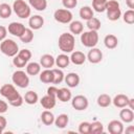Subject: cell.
I'll list each match as a JSON object with an SVG mask.
<instances>
[{"mask_svg": "<svg viewBox=\"0 0 134 134\" xmlns=\"http://www.w3.org/2000/svg\"><path fill=\"white\" fill-rule=\"evenodd\" d=\"M28 25L29 28L32 30H38L43 27L44 25V18L40 15H34L28 18Z\"/></svg>", "mask_w": 134, "mask_h": 134, "instance_id": "7c38bea8", "label": "cell"}, {"mask_svg": "<svg viewBox=\"0 0 134 134\" xmlns=\"http://www.w3.org/2000/svg\"><path fill=\"white\" fill-rule=\"evenodd\" d=\"M13 13V8L7 3H0V18L7 19L10 17Z\"/></svg>", "mask_w": 134, "mask_h": 134, "instance_id": "1f68e13d", "label": "cell"}, {"mask_svg": "<svg viewBox=\"0 0 134 134\" xmlns=\"http://www.w3.org/2000/svg\"><path fill=\"white\" fill-rule=\"evenodd\" d=\"M79 15H80V17H81L82 20L87 21V20L91 19L92 17H94V10L92 9L91 6H89V5H85V6H82V7L80 8Z\"/></svg>", "mask_w": 134, "mask_h": 134, "instance_id": "cb8c5ba5", "label": "cell"}, {"mask_svg": "<svg viewBox=\"0 0 134 134\" xmlns=\"http://www.w3.org/2000/svg\"><path fill=\"white\" fill-rule=\"evenodd\" d=\"M21 42L27 44V43H30L32 40H34V31L32 29L30 28H25V30L23 31V34L21 35V37L19 38Z\"/></svg>", "mask_w": 134, "mask_h": 134, "instance_id": "e575fe53", "label": "cell"}, {"mask_svg": "<svg viewBox=\"0 0 134 134\" xmlns=\"http://www.w3.org/2000/svg\"><path fill=\"white\" fill-rule=\"evenodd\" d=\"M40 65L44 69H51L54 66V58L50 53H45L40 58Z\"/></svg>", "mask_w": 134, "mask_h": 134, "instance_id": "2e32d148", "label": "cell"}, {"mask_svg": "<svg viewBox=\"0 0 134 134\" xmlns=\"http://www.w3.org/2000/svg\"><path fill=\"white\" fill-rule=\"evenodd\" d=\"M86 59L91 64H98L103 60V52H102L100 49H98L96 47H92L88 51V53L86 55Z\"/></svg>", "mask_w": 134, "mask_h": 134, "instance_id": "9c48e42d", "label": "cell"}, {"mask_svg": "<svg viewBox=\"0 0 134 134\" xmlns=\"http://www.w3.org/2000/svg\"><path fill=\"white\" fill-rule=\"evenodd\" d=\"M104 44L106 46V48L108 49H114L117 47L118 45V39L115 35L113 34H109L104 38Z\"/></svg>", "mask_w": 134, "mask_h": 134, "instance_id": "7402d4cb", "label": "cell"}, {"mask_svg": "<svg viewBox=\"0 0 134 134\" xmlns=\"http://www.w3.org/2000/svg\"><path fill=\"white\" fill-rule=\"evenodd\" d=\"M127 107L131 110H134V98H129V102H128V105Z\"/></svg>", "mask_w": 134, "mask_h": 134, "instance_id": "681fc988", "label": "cell"}, {"mask_svg": "<svg viewBox=\"0 0 134 134\" xmlns=\"http://www.w3.org/2000/svg\"><path fill=\"white\" fill-rule=\"evenodd\" d=\"M53 18L59 23L69 24L72 21V19H73V15L70 12V9H67V8H58L53 13Z\"/></svg>", "mask_w": 134, "mask_h": 134, "instance_id": "8992f818", "label": "cell"}, {"mask_svg": "<svg viewBox=\"0 0 134 134\" xmlns=\"http://www.w3.org/2000/svg\"><path fill=\"white\" fill-rule=\"evenodd\" d=\"M86 25H87V27H88L89 30H95V31H97L100 28L102 23H100V21H99L98 18L92 17L91 19H89V20L86 21Z\"/></svg>", "mask_w": 134, "mask_h": 134, "instance_id": "d6a6232c", "label": "cell"}, {"mask_svg": "<svg viewBox=\"0 0 134 134\" xmlns=\"http://www.w3.org/2000/svg\"><path fill=\"white\" fill-rule=\"evenodd\" d=\"M96 103L99 107L102 108H107L109 107L111 104H112V98L109 94H106V93H103V94H99L97 96V99H96Z\"/></svg>", "mask_w": 134, "mask_h": 134, "instance_id": "f546056e", "label": "cell"}, {"mask_svg": "<svg viewBox=\"0 0 134 134\" xmlns=\"http://www.w3.org/2000/svg\"><path fill=\"white\" fill-rule=\"evenodd\" d=\"M25 28H26L25 25L21 22H12L7 26V31L13 36L20 38L21 35L23 34V31L25 30Z\"/></svg>", "mask_w": 134, "mask_h": 134, "instance_id": "8fae6325", "label": "cell"}, {"mask_svg": "<svg viewBox=\"0 0 134 134\" xmlns=\"http://www.w3.org/2000/svg\"><path fill=\"white\" fill-rule=\"evenodd\" d=\"M28 62H26L25 60H23L22 58H20L18 54H16L14 58H13V65L17 68H23L27 65Z\"/></svg>", "mask_w": 134, "mask_h": 134, "instance_id": "f35d334b", "label": "cell"}, {"mask_svg": "<svg viewBox=\"0 0 134 134\" xmlns=\"http://www.w3.org/2000/svg\"><path fill=\"white\" fill-rule=\"evenodd\" d=\"M58 46L60 50L64 53H71L75 47L74 36L70 32H63L60 35L58 40Z\"/></svg>", "mask_w": 134, "mask_h": 134, "instance_id": "6da1fadb", "label": "cell"}, {"mask_svg": "<svg viewBox=\"0 0 134 134\" xmlns=\"http://www.w3.org/2000/svg\"><path fill=\"white\" fill-rule=\"evenodd\" d=\"M23 103H24V98H23V96L21 95V94H19L16 98H14L13 100H10V102H8V104L10 105V106H13V107H21L22 105H23Z\"/></svg>", "mask_w": 134, "mask_h": 134, "instance_id": "b9f144b4", "label": "cell"}, {"mask_svg": "<svg viewBox=\"0 0 134 134\" xmlns=\"http://www.w3.org/2000/svg\"><path fill=\"white\" fill-rule=\"evenodd\" d=\"M7 32H8L7 31V27L0 25V42H2L4 39H6Z\"/></svg>", "mask_w": 134, "mask_h": 134, "instance_id": "f6af8a7d", "label": "cell"}, {"mask_svg": "<svg viewBox=\"0 0 134 134\" xmlns=\"http://www.w3.org/2000/svg\"><path fill=\"white\" fill-rule=\"evenodd\" d=\"M70 64V58L67 53H61L59 54L57 58H54V65H57L58 68L64 69L66 67H68V65Z\"/></svg>", "mask_w": 134, "mask_h": 134, "instance_id": "ac0fdd59", "label": "cell"}, {"mask_svg": "<svg viewBox=\"0 0 134 134\" xmlns=\"http://www.w3.org/2000/svg\"><path fill=\"white\" fill-rule=\"evenodd\" d=\"M116 8H120L118 1H116V0H108L107 1L105 10H111V9H116Z\"/></svg>", "mask_w": 134, "mask_h": 134, "instance_id": "7bdbcfd3", "label": "cell"}, {"mask_svg": "<svg viewBox=\"0 0 134 134\" xmlns=\"http://www.w3.org/2000/svg\"><path fill=\"white\" fill-rule=\"evenodd\" d=\"M39 79L44 84H52L53 81V73L52 69H44L39 73Z\"/></svg>", "mask_w": 134, "mask_h": 134, "instance_id": "484cf974", "label": "cell"}, {"mask_svg": "<svg viewBox=\"0 0 134 134\" xmlns=\"http://www.w3.org/2000/svg\"><path fill=\"white\" fill-rule=\"evenodd\" d=\"M69 30H70V34H72L73 36L81 35L84 31V24H83V22L80 21V20H72L69 23Z\"/></svg>", "mask_w": 134, "mask_h": 134, "instance_id": "ffe728a7", "label": "cell"}, {"mask_svg": "<svg viewBox=\"0 0 134 134\" xmlns=\"http://www.w3.org/2000/svg\"><path fill=\"white\" fill-rule=\"evenodd\" d=\"M12 8L14 13L17 15V17H19L20 19H27L30 17L31 7L24 0H15Z\"/></svg>", "mask_w": 134, "mask_h": 134, "instance_id": "7a4b0ae2", "label": "cell"}, {"mask_svg": "<svg viewBox=\"0 0 134 134\" xmlns=\"http://www.w3.org/2000/svg\"><path fill=\"white\" fill-rule=\"evenodd\" d=\"M81 134H90V122L89 121H82L77 128Z\"/></svg>", "mask_w": 134, "mask_h": 134, "instance_id": "ab89813d", "label": "cell"}, {"mask_svg": "<svg viewBox=\"0 0 134 134\" xmlns=\"http://www.w3.org/2000/svg\"><path fill=\"white\" fill-rule=\"evenodd\" d=\"M126 133H128V134H134V127L133 126H129L126 129Z\"/></svg>", "mask_w": 134, "mask_h": 134, "instance_id": "816d5d0a", "label": "cell"}, {"mask_svg": "<svg viewBox=\"0 0 134 134\" xmlns=\"http://www.w3.org/2000/svg\"><path fill=\"white\" fill-rule=\"evenodd\" d=\"M12 81H13V84L15 86H17L19 88H22V89L28 87V85H29V76H28V74L25 71L21 70V69L16 70L13 73Z\"/></svg>", "mask_w": 134, "mask_h": 134, "instance_id": "5b68a950", "label": "cell"}, {"mask_svg": "<svg viewBox=\"0 0 134 134\" xmlns=\"http://www.w3.org/2000/svg\"><path fill=\"white\" fill-rule=\"evenodd\" d=\"M17 54H18L20 58H22L23 60H25L26 62H28V61L31 59V51H30L29 49H26V48L20 49Z\"/></svg>", "mask_w": 134, "mask_h": 134, "instance_id": "60d3db41", "label": "cell"}, {"mask_svg": "<svg viewBox=\"0 0 134 134\" xmlns=\"http://www.w3.org/2000/svg\"><path fill=\"white\" fill-rule=\"evenodd\" d=\"M108 0H92V9L96 13H103L106 9Z\"/></svg>", "mask_w": 134, "mask_h": 134, "instance_id": "836d02e7", "label": "cell"}, {"mask_svg": "<svg viewBox=\"0 0 134 134\" xmlns=\"http://www.w3.org/2000/svg\"><path fill=\"white\" fill-rule=\"evenodd\" d=\"M129 96L126 95V94H122V93H119L117 95H115L113 98H112V104L116 107V108H125L127 107L128 105V102H129Z\"/></svg>", "mask_w": 134, "mask_h": 134, "instance_id": "e0dca14e", "label": "cell"}, {"mask_svg": "<svg viewBox=\"0 0 134 134\" xmlns=\"http://www.w3.org/2000/svg\"><path fill=\"white\" fill-rule=\"evenodd\" d=\"M106 12H107V18L110 21H117L121 17V10H120V8L106 10Z\"/></svg>", "mask_w": 134, "mask_h": 134, "instance_id": "8d00e7d4", "label": "cell"}, {"mask_svg": "<svg viewBox=\"0 0 134 134\" xmlns=\"http://www.w3.org/2000/svg\"><path fill=\"white\" fill-rule=\"evenodd\" d=\"M58 89H59V88H57L55 86H50V87L47 88V94H48V95H51V96H53V97L57 98Z\"/></svg>", "mask_w": 134, "mask_h": 134, "instance_id": "bcb514c9", "label": "cell"}, {"mask_svg": "<svg viewBox=\"0 0 134 134\" xmlns=\"http://www.w3.org/2000/svg\"><path fill=\"white\" fill-rule=\"evenodd\" d=\"M0 94L7 102H10L14 98H16L20 93L17 91L15 85H13V84H4L3 86L0 87Z\"/></svg>", "mask_w": 134, "mask_h": 134, "instance_id": "52a82bcc", "label": "cell"}, {"mask_svg": "<svg viewBox=\"0 0 134 134\" xmlns=\"http://www.w3.org/2000/svg\"><path fill=\"white\" fill-rule=\"evenodd\" d=\"M69 122V116L68 114L66 113H61L59 114L55 118H54V126L58 128V129H64L66 128V126L68 125Z\"/></svg>", "mask_w": 134, "mask_h": 134, "instance_id": "603a6c76", "label": "cell"}, {"mask_svg": "<svg viewBox=\"0 0 134 134\" xmlns=\"http://www.w3.org/2000/svg\"><path fill=\"white\" fill-rule=\"evenodd\" d=\"M104 132V126L100 121L95 120L90 122V134H100Z\"/></svg>", "mask_w": 134, "mask_h": 134, "instance_id": "d590c367", "label": "cell"}, {"mask_svg": "<svg viewBox=\"0 0 134 134\" xmlns=\"http://www.w3.org/2000/svg\"><path fill=\"white\" fill-rule=\"evenodd\" d=\"M107 129L110 134H121L125 131L124 122L118 119H112L111 121H109Z\"/></svg>", "mask_w": 134, "mask_h": 134, "instance_id": "30bf717a", "label": "cell"}, {"mask_svg": "<svg viewBox=\"0 0 134 134\" xmlns=\"http://www.w3.org/2000/svg\"><path fill=\"white\" fill-rule=\"evenodd\" d=\"M69 58H70V62L74 65H83L87 61L86 54L80 50H75V51L73 50Z\"/></svg>", "mask_w": 134, "mask_h": 134, "instance_id": "9a60e30c", "label": "cell"}, {"mask_svg": "<svg viewBox=\"0 0 134 134\" xmlns=\"http://www.w3.org/2000/svg\"><path fill=\"white\" fill-rule=\"evenodd\" d=\"M39 102H40L41 106H42L44 109H46V110H50V109H52V108L55 107L57 98L53 97V96H51V95L46 94V95H44Z\"/></svg>", "mask_w": 134, "mask_h": 134, "instance_id": "d6986e66", "label": "cell"}, {"mask_svg": "<svg viewBox=\"0 0 134 134\" xmlns=\"http://www.w3.org/2000/svg\"><path fill=\"white\" fill-rule=\"evenodd\" d=\"M71 106L74 110L76 111H84L88 108L89 106V100L85 95L79 94L75 95L74 97H71Z\"/></svg>", "mask_w": 134, "mask_h": 134, "instance_id": "ba28073f", "label": "cell"}, {"mask_svg": "<svg viewBox=\"0 0 134 134\" xmlns=\"http://www.w3.org/2000/svg\"><path fill=\"white\" fill-rule=\"evenodd\" d=\"M80 81H81L80 75L76 72H69L64 77V82L67 84L68 88H75V87H77L79 84H80Z\"/></svg>", "mask_w": 134, "mask_h": 134, "instance_id": "4fadbf2b", "label": "cell"}, {"mask_svg": "<svg viewBox=\"0 0 134 134\" xmlns=\"http://www.w3.org/2000/svg\"><path fill=\"white\" fill-rule=\"evenodd\" d=\"M54 118L55 116L53 115V113L50 110H44L41 113V121L45 125V126H51L54 122Z\"/></svg>", "mask_w": 134, "mask_h": 134, "instance_id": "4316f807", "label": "cell"}, {"mask_svg": "<svg viewBox=\"0 0 134 134\" xmlns=\"http://www.w3.org/2000/svg\"><path fill=\"white\" fill-rule=\"evenodd\" d=\"M122 20L125 23L132 25L134 23V9H128L122 15Z\"/></svg>", "mask_w": 134, "mask_h": 134, "instance_id": "74e56055", "label": "cell"}, {"mask_svg": "<svg viewBox=\"0 0 134 134\" xmlns=\"http://www.w3.org/2000/svg\"><path fill=\"white\" fill-rule=\"evenodd\" d=\"M28 4L38 12H43L47 8V0H28Z\"/></svg>", "mask_w": 134, "mask_h": 134, "instance_id": "83f0119b", "label": "cell"}, {"mask_svg": "<svg viewBox=\"0 0 134 134\" xmlns=\"http://www.w3.org/2000/svg\"><path fill=\"white\" fill-rule=\"evenodd\" d=\"M24 98V102L27 104V105H36L38 102H39V95L36 91H32V90H29L25 93V95L23 96Z\"/></svg>", "mask_w": 134, "mask_h": 134, "instance_id": "f1b7e54d", "label": "cell"}, {"mask_svg": "<svg viewBox=\"0 0 134 134\" xmlns=\"http://www.w3.org/2000/svg\"><path fill=\"white\" fill-rule=\"evenodd\" d=\"M7 110H8V104L5 100L0 99V114L7 112Z\"/></svg>", "mask_w": 134, "mask_h": 134, "instance_id": "7dc6e473", "label": "cell"}, {"mask_svg": "<svg viewBox=\"0 0 134 134\" xmlns=\"http://www.w3.org/2000/svg\"><path fill=\"white\" fill-rule=\"evenodd\" d=\"M72 97V94H71V91L69 88H66V87H63V88H60L58 89V93H57V99H59L60 102L62 103H67L71 99Z\"/></svg>", "mask_w": 134, "mask_h": 134, "instance_id": "44dd1931", "label": "cell"}, {"mask_svg": "<svg viewBox=\"0 0 134 134\" xmlns=\"http://www.w3.org/2000/svg\"><path fill=\"white\" fill-rule=\"evenodd\" d=\"M62 4H63L64 8L71 9L77 5V0H62Z\"/></svg>", "mask_w": 134, "mask_h": 134, "instance_id": "ee69618b", "label": "cell"}, {"mask_svg": "<svg viewBox=\"0 0 134 134\" xmlns=\"http://www.w3.org/2000/svg\"><path fill=\"white\" fill-rule=\"evenodd\" d=\"M6 125H7V120H6V118L0 114V126H2L3 128H6Z\"/></svg>", "mask_w": 134, "mask_h": 134, "instance_id": "c3c4849f", "label": "cell"}, {"mask_svg": "<svg viewBox=\"0 0 134 134\" xmlns=\"http://www.w3.org/2000/svg\"><path fill=\"white\" fill-rule=\"evenodd\" d=\"M81 43L83 46L92 48L98 43V34L95 30H87L81 34Z\"/></svg>", "mask_w": 134, "mask_h": 134, "instance_id": "277c9868", "label": "cell"}, {"mask_svg": "<svg viewBox=\"0 0 134 134\" xmlns=\"http://www.w3.org/2000/svg\"><path fill=\"white\" fill-rule=\"evenodd\" d=\"M52 69V73H53V81L52 84L57 85V84H61L64 81L65 77V73L63 72V70L61 68H51Z\"/></svg>", "mask_w": 134, "mask_h": 134, "instance_id": "4dcf8cb0", "label": "cell"}, {"mask_svg": "<svg viewBox=\"0 0 134 134\" xmlns=\"http://www.w3.org/2000/svg\"><path fill=\"white\" fill-rule=\"evenodd\" d=\"M4 129H5V128H3L2 126H0V134H2V133L4 132Z\"/></svg>", "mask_w": 134, "mask_h": 134, "instance_id": "f5cc1de1", "label": "cell"}, {"mask_svg": "<svg viewBox=\"0 0 134 134\" xmlns=\"http://www.w3.org/2000/svg\"><path fill=\"white\" fill-rule=\"evenodd\" d=\"M26 67V73L28 75H38L40 72H41V65L40 63L38 62H30V63H27V65L25 66Z\"/></svg>", "mask_w": 134, "mask_h": 134, "instance_id": "d4e9b609", "label": "cell"}, {"mask_svg": "<svg viewBox=\"0 0 134 134\" xmlns=\"http://www.w3.org/2000/svg\"><path fill=\"white\" fill-rule=\"evenodd\" d=\"M119 118L124 124H131L134 120V112L128 107L121 108L119 112Z\"/></svg>", "mask_w": 134, "mask_h": 134, "instance_id": "5bb4252c", "label": "cell"}, {"mask_svg": "<svg viewBox=\"0 0 134 134\" xmlns=\"http://www.w3.org/2000/svg\"><path fill=\"white\" fill-rule=\"evenodd\" d=\"M19 46L17 42H15L12 39H4L2 42H0V51L9 58H14L19 52Z\"/></svg>", "mask_w": 134, "mask_h": 134, "instance_id": "3957f363", "label": "cell"}, {"mask_svg": "<svg viewBox=\"0 0 134 134\" xmlns=\"http://www.w3.org/2000/svg\"><path fill=\"white\" fill-rule=\"evenodd\" d=\"M126 4L130 9H134V0H126Z\"/></svg>", "mask_w": 134, "mask_h": 134, "instance_id": "f907efd6", "label": "cell"}]
</instances>
